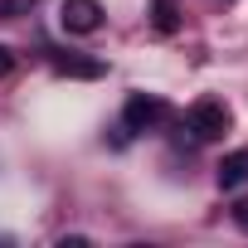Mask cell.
<instances>
[{"label":"cell","mask_w":248,"mask_h":248,"mask_svg":"<svg viewBox=\"0 0 248 248\" xmlns=\"http://www.w3.org/2000/svg\"><path fill=\"white\" fill-rule=\"evenodd\" d=\"M185 127H190L195 141H219V137L233 127V112H229L224 97H195L190 112H185Z\"/></svg>","instance_id":"6da1fadb"},{"label":"cell","mask_w":248,"mask_h":248,"mask_svg":"<svg viewBox=\"0 0 248 248\" xmlns=\"http://www.w3.org/2000/svg\"><path fill=\"white\" fill-rule=\"evenodd\" d=\"M166 97L161 93H132L127 97V107H122V127L127 132H151L156 122H166Z\"/></svg>","instance_id":"7a4b0ae2"},{"label":"cell","mask_w":248,"mask_h":248,"mask_svg":"<svg viewBox=\"0 0 248 248\" xmlns=\"http://www.w3.org/2000/svg\"><path fill=\"white\" fill-rule=\"evenodd\" d=\"M59 25L68 34H97L102 30V5H97V0H63Z\"/></svg>","instance_id":"3957f363"},{"label":"cell","mask_w":248,"mask_h":248,"mask_svg":"<svg viewBox=\"0 0 248 248\" xmlns=\"http://www.w3.org/2000/svg\"><path fill=\"white\" fill-rule=\"evenodd\" d=\"M214 180H219V190H238V185H248V146H238V151H229V156L219 161V170H214Z\"/></svg>","instance_id":"277c9868"},{"label":"cell","mask_w":248,"mask_h":248,"mask_svg":"<svg viewBox=\"0 0 248 248\" xmlns=\"http://www.w3.org/2000/svg\"><path fill=\"white\" fill-rule=\"evenodd\" d=\"M54 73L59 78H102V63L97 59H54Z\"/></svg>","instance_id":"5b68a950"},{"label":"cell","mask_w":248,"mask_h":248,"mask_svg":"<svg viewBox=\"0 0 248 248\" xmlns=\"http://www.w3.org/2000/svg\"><path fill=\"white\" fill-rule=\"evenodd\" d=\"M151 25H156V34H175V30H180L175 0H151Z\"/></svg>","instance_id":"8992f818"},{"label":"cell","mask_w":248,"mask_h":248,"mask_svg":"<svg viewBox=\"0 0 248 248\" xmlns=\"http://www.w3.org/2000/svg\"><path fill=\"white\" fill-rule=\"evenodd\" d=\"M39 5V0H0V20H20V15H30Z\"/></svg>","instance_id":"52a82bcc"},{"label":"cell","mask_w":248,"mask_h":248,"mask_svg":"<svg viewBox=\"0 0 248 248\" xmlns=\"http://www.w3.org/2000/svg\"><path fill=\"white\" fill-rule=\"evenodd\" d=\"M10 68H15V54H10V44H0V78H5Z\"/></svg>","instance_id":"ba28073f"},{"label":"cell","mask_w":248,"mask_h":248,"mask_svg":"<svg viewBox=\"0 0 248 248\" xmlns=\"http://www.w3.org/2000/svg\"><path fill=\"white\" fill-rule=\"evenodd\" d=\"M233 224H238V229H243V233H248V200H243V204H238V209H233Z\"/></svg>","instance_id":"9c48e42d"}]
</instances>
